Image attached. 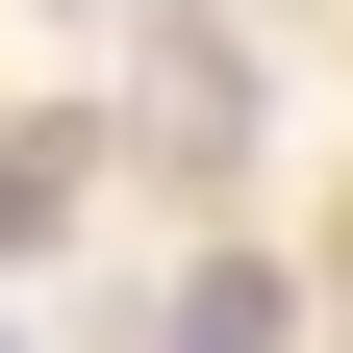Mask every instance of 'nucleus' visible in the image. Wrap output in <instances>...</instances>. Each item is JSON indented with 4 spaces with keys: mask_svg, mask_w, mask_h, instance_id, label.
<instances>
[{
    "mask_svg": "<svg viewBox=\"0 0 353 353\" xmlns=\"http://www.w3.org/2000/svg\"><path fill=\"white\" fill-rule=\"evenodd\" d=\"M152 353H278V252H202V278L152 303Z\"/></svg>",
    "mask_w": 353,
    "mask_h": 353,
    "instance_id": "nucleus-1",
    "label": "nucleus"
}]
</instances>
